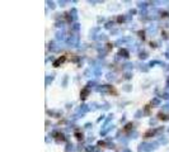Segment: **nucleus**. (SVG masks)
Returning a JSON list of instances; mask_svg holds the SVG:
<instances>
[{
	"instance_id": "obj_1",
	"label": "nucleus",
	"mask_w": 169,
	"mask_h": 152,
	"mask_svg": "<svg viewBox=\"0 0 169 152\" xmlns=\"http://www.w3.org/2000/svg\"><path fill=\"white\" fill-rule=\"evenodd\" d=\"M65 60H66V56H61V57H59V58L53 62V66H55V67H59L60 65H62V64L65 62Z\"/></svg>"
},
{
	"instance_id": "obj_2",
	"label": "nucleus",
	"mask_w": 169,
	"mask_h": 152,
	"mask_svg": "<svg viewBox=\"0 0 169 152\" xmlns=\"http://www.w3.org/2000/svg\"><path fill=\"white\" fill-rule=\"evenodd\" d=\"M88 95H89V89H88V88H84V89L81 90V92H80V98L84 100V99H87Z\"/></svg>"
}]
</instances>
